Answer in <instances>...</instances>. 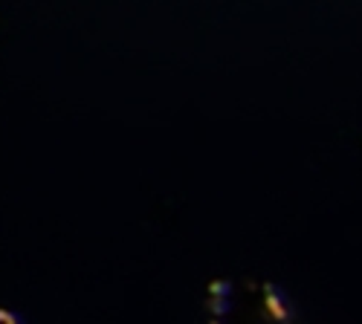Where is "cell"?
<instances>
[{"mask_svg": "<svg viewBox=\"0 0 362 324\" xmlns=\"http://www.w3.org/2000/svg\"><path fill=\"white\" fill-rule=\"evenodd\" d=\"M0 324H26L18 313H12V310H6V307H0Z\"/></svg>", "mask_w": 362, "mask_h": 324, "instance_id": "7a4b0ae2", "label": "cell"}, {"mask_svg": "<svg viewBox=\"0 0 362 324\" xmlns=\"http://www.w3.org/2000/svg\"><path fill=\"white\" fill-rule=\"evenodd\" d=\"M206 324H296V313L276 284L221 278L206 289Z\"/></svg>", "mask_w": 362, "mask_h": 324, "instance_id": "6da1fadb", "label": "cell"}]
</instances>
